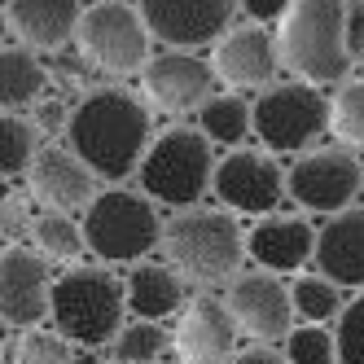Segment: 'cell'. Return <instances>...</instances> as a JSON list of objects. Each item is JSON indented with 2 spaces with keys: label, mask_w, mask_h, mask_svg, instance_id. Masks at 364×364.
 <instances>
[{
  "label": "cell",
  "mask_w": 364,
  "mask_h": 364,
  "mask_svg": "<svg viewBox=\"0 0 364 364\" xmlns=\"http://www.w3.org/2000/svg\"><path fill=\"white\" fill-rule=\"evenodd\" d=\"M149 145V114L123 88H97L66 114V149L106 180L132 176Z\"/></svg>",
  "instance_id": "6da1fadb"
},
{
  "label": "cell",
  "mask_w": 364,
  "mask_h": 364,
  "mask_svg": "<svg viewBox=\"0 0 364 364\" xmlns=\"http://www.w3.org/2000/svg\"><path fill=\"white\" fill-rule=\"evenodd\" d=\"M281 66L303 84H343L351 70L347 53V0H294L277 31Z\"/></svg>",
  "instance_id": "7a4b0ae2"
},
{
  "label": "cell",
  "mask_w": 364,
  "mask_h": 364,
  "mask_svg": "<svg viewBox=\"0 0 364 364\" xmlns=\"http://www.w3.org/2000/svg\"><path fill=\"white\" fill-rule=\"evenodd\" d=\"M215 145L202 127H167L141 163V189L154 202L189 211L215 185Z\"/></svg>",
  "instance_id": "3957f363"
},
{
  "label": "cell",
  "mask_w": 364,
  "mask_h": 364,
  "mask_svg": "<svg viewBox=\"0 0 364 364\" xmlns=\"http://www.w3.org/2000/svg\"><path fill=\"white\" fill-rule=\"evenodd\" d=\"M127 307V281H119L106 268H70L53 281V329H62L70 343L101 347L114 329H123Z\"/></svg>",
  "instance_id": "277c9868"
},
{
  "label": "cell",
  "mask_w": 364,
  "mask_h": 364,
  "mask_svg": "<svg viewBox=\"0 0 364 364\" xmlns=\"http://www.w3.org/2000/svg\"><path fill=\"white\" fill-rule=\"evenodd\" d=\"M163 246L167 259H176V268H185L193 281H228L246 255L237 220L228 211H211V206L176 211L163 228Z\"/></svg>",
  "instance_id": "5b68a950"
},
{
  "label": "cell",
  "mask_w": 364,
  "mask_h": 364,
  "mask_svg": "<svg viewBox=\"0 0 364 364\" xmlns=\"http://www.w3.org/2000/svg\"><path fill=\"white\" fill-rule=\"evenodd\" d=\"M163 228L167 224L154 211V198L132 189H106L84 211V242L97 259H110V264L149 255L163 242Z\"/></svg>",
  "instance_id": "8992f818"
},
{
  "label": "cell",
  "mask_w": 364,
  "mask_h": 364,
  "mask_svg": "<svg viewBox=\"0 0 364 364\" xmlns=\"http://www.w3.org/2000/svg\"><path fill=\"white\" fill-rule=\"evenodd\" d=\"M149 22L141 9L123 0H97L84 9L80 22V48L84 58L110 75H132L149 66Z\"/></svg>",
  "instance_id": "52a82bcc"
},
{
  "label": "cell",
  "mask_w": 364,
  "mask_h": 364,
  "mask_svg": "<svg viewBox=\"0 0 364 364\" xmlns=\"http://www.w3.org/2000/svg\"><path fill=\"white\" fill-rule=\"evenodd\" d=\"M329 110L316 84H272L255 101V136L272 154H294L325 132Z\"/></svg>",
  "instance_id": "ba28073f"
},
{
  "label": "cell",
  "mask_w": 364,
  "mask_h": 364,
  "mask_svg": "<svg viewBox=\"0 0 364 364\" xmlns=\"http://www.w3.org/2000/svg\"><path fill=\"white\" fill-rule=\"evenodd\" d=\"M285 185H290V198L303 211L338 215V211H351V202L364 185V167L347 149H316V154H303L290 167Z\"/></svg>",
  "instance_id": "9c48e42d"
},
{
  "label": "cell",
  "mask_w": 364,
  "mask_h": 364,
  "mask_svg": "<svg viewBox=\"0 0 364 364\" xmlns=\"http://www.w3.org/2000/svg\"><path fill=\"white\" fill-rule=\"evenodd\" d=\"M237 9L242 0H141V14L149 22L154 40L185 48V53L202 44H220Z\"/></svg>",
  "instance_id": "30bf717a"
},
{
  "label": "cell",
  "mask_w": 364,
  "mask_h": 364,
  "mask_svg": "<svg viewBox=\"0 0 364 364\" xmlns=\"http://www.w3.org/2000/svg\"><path fill=\"white\" fill-rule=\"evenodd\" d=\"M53 311V277L31 246H5L0 255V316L14 329H31Z\"/></svg>",
  "instance_id": "8fae6325"
},
{
  "label": "cell",
  "mask_w": 364,
  "mask_h": 364,
  "mask_svg": "<svg viewBox=\"0 0 364 364\" xmlns=\"http://www.w3.org/2000/svg\"><path fill=\"white\" fill-rule=\"evenodd\" d=\"M228 311L250 338L259 343H277V338H290V316H294V299L290 290L277 281V272H242L228 285Z\"/></svg>",
  "instance_id": "7c38bea8"
},
{
  "label": "cell",
  "mask_w": 364,
  "mask_h": 364,
  "mask_svg": "<svg viewBox=\"0 0 364 364\" xmlns=\"http://www.w3.org/2000/svg\"><path fill=\"white\" fill-rule=\"evenodd\" d=\"M211 193L228 206V211L264 215V211H272V206L281 202V193H285V171L268 159V154L237 149V154H228V159H220Z\"/></svg>",
  "instance_id": "4fadbf2b"
},
{
  "label": "cell",
  "mask_w": 364,
  "mask_h": 364,
  "mask_svg": "<svg viewBox=\"0 0 364 364\" xmlns=\"http://www.w3.org/2000/svg\"><path fill=\"white\" fill-rule=\"evenodd\" d=\"M145 92H149L154 106H163L171 114L202 110L206 101L215 97V66H206L202 58L185 53V48H171V53L149 58V66H145Z\"/></svg>",
  "instance_id": "5bb4252c"
},
{
  "label": "cell",
  "mask_w": 364,
  "mask_h": 364,
  "mask_svg": "<svg viewBox=\"0 0 364 364\" xmlns=\"http://www.w3.org/2000/svg\"><path fill=\"white\" fill-rule=\"evenodd\" d=\"M27 189L36 202H44V211H88L97 198V171L70 149H40L36 163L27 171Z\"/></svg>",
  "instance_id": "9a60e30c"
},
{
  "label": "cell",
  "mask_w": 364,
  "mask_h": 364,
  "mask_svg": "<svg viewBox=\"0 0 364 364\" xmlns=\"http://www.w3.org/2000/svg\"><path fill=\"white\" fill-rule=\"evenodd\" d=\"M237 333L242 325L232 321L228 303L202 294L185 307V321H180V355L189 364H232V347H237Z\"/></svg>",
  "instance_id": "2e32d148"
},
{
  "label": "cell",
  "mask_w": 364,
  "mask_h": 364,
  "mask_svg": "<svg viewBox=\"0 0 364 364\" xmlns=\"http://www.w3.org/2000/svg\"><path fill=\"white\" fill-rule=\"evenodd\" d=\"M211 66L224 84H237V88H255V84H268L277 66H281V48L277 40L250 22V27H232L211 53Z\"/></svg>",
  "instance_id": "e0dca14e"
},
{
  "label": "cell",
  "mask_w": 364,
  "mask_h": 364,
  "mask_svg": "<svg viewBox=\"0 0 364 364\" xmlns=\"http://www.w3.org/2000/svg\"><path fill=\"white\" fill-rule=\"evenodd\" d=\"M5 22L27 48H62L70 36H80L84 9L80 0H9Z\"/></svg>",
  "instance_id": "ac0fdd59"
},
{
  "label": "cell",
  "mask_w": 364,
  "mask_h": 364,
  "mask_svg": "<svg viewBox=\"0 0 364 364\" xmlns=\"http://www.w3.org/2000/svg\"><path fill=\"white\" fill-rule=\"evenodd\" d=\"M316 264L333 285H364V206L338 211L316 232Z\"/></svg>",
  "instance_id": "d6986e66"
},
{
  "label": "cell",
  "mask_w": 364,
  "mask_h": 364,
  "mask_svg": "<svg viewBox=\"0 0 364 364\" xmlns=\"http://www.w3.org/2000/svg\"><path fill=\"white\" fill-rule=\"evenodd\" d=\"M246 255L264 272H299L307 259H316V228L307 220H264L250 228Z\"/></svg>",
  "instance_id": "ffe728a7"
},
{
  "label": "cell",
  "mask_w": 364,
  "mask_h": 364,
  "mask_svg": "<svg viewBox=\"0 0 364 364\" xmlns=\"http://www.w3.org/2000/svg\"><path fill=\"white\" fill-rule=\"evenodd\" d=\"M127 307L136 321H163L185 307V281L167 264H136L127 272Z\"/></svg>",
  "instance_id": "44dd1931"
},
{
  "label": "cell",
  "mask_w": 364,
  "mask_h": 364,
  "mask_svg": "<svg viewBox=\"0 0 364 364\" xmlns=\"http://www.w3.org/2000/svg\"><path fill=\"white\" fill-rule=\"evenodd\" d=\"M198 127L211 136V145H242L255 127V106L237 92H215L198 110Z\"/></svg>",
  "instance_id": "7402d4cb"
},
{
  "label": "cell",
  "mask_w": 364,
  "mask_h": 364,
  "mask_svg": "<svg viewBox=\"0 0 364 364\" xmlns=\"http://www.w3.org/2000/svg\"><path fill=\"white\" fill-rule=\"evenodd\" d=\"M44 84H48V75L36 62L31 48L5 44V53H0V97H5V110H18L27 101H36L44 92Z\"/></svg>",
  "instance_id": "603a6c76"
},
{
  "label": "cell",
  "mask_w": 364,
  "mask_h": 364,
  "mask_svg": "<svg viewBox=\"0 0 364 364\" xmlns=\"http://www.w3.org/2000/svg\"><path fill=\"white\" fill-rule=\"evenodd\" d=\"M31 237H36V250L48 259H80V250L88 246L84 224H75L66 211H40L31 220Z\"/></svg>",
  "instance_id": "cb8c5ba5"
},
{
  "label": "cell",
  "mask_w": 364,
  "mask_h": 364,
  "mask_svg": "<svg viewBox=\"0 0 364 364\" xmlns=\"http://www.w3.org/2000/svg\"><path fill=\"white\" fill-rule=\"evenodd\" d=\"M343 285H333L329 277H299L290 285V299H294V311L307 321V325H321V321H333L343 316Z\"/></svg>",
  "instance_id": "d4e9b609"
},
{
  "label": "cell",
  "mask_w": 364,
  "mask_h": 364,
  "mask_svg": "<svg viewBox=\"0 0 364 364\" xmlns=\"http://www.w3.org/2000/svg\"><path fill=\"white\" fill-rule=\"evenodd\" d=\"M36 127L27 119H18L5 110V119H0V171H5V180L14 176H27L31 163H36Z\"/></svg>",
  "instance_id": "484cf974"
},
{
  "label": "cell",
  "mask_w": 364,
  "mask_h": 364,
  "mask_svg": "<svg viewBox=\"0 0 364 364\" xmlns=\"http://www.w3.org/2000/svg\"><path fill=\"white\" fill-rule=\"evenodd\" d=\"M167 347V329L159 321H136V325H123L114 338V355L119 364H154Z\"/></svg>",
  "instance_id": "4316f807"
},
{
  "label": "cell",
  "mask_w": 364,
  "mask_h": 364,
  "mask_svg": "<svg viewBox=\"0 0 364 364\" xmlns=\"http://www.w3.org/2000/svg\"><path fill=\"white\" fill-rule=\"evenodd\" d=\"M14 364H75L70 338L62 329H27L14 351Z\"/></svg>",
  "instance_id": "83f0119b"
},
{
  "label": "cell",
  "mask_w": 364,
  "mask_h": 364,
  "mask_svg": "<svg viewBox=\"0 0 364 364\" xmlns=\"http://www.w3.org/2000/svg\"><path fill=\"white\" fill-rule=\"evenodd\" d=\"M329 127H333V132L343 136V141L364 145V80L338 88L333 110H329Z\"/></svg>",
  "instance_id": "f1b7e54d"
},
{
  "label": "cell",
  "mask_w": 364,
  "mask_h": 364,
  "mask_svg": "<svg viewBox=\"0 0 364 364\" xmlns=\"http://www.w3.org/2000/svg\"><path fill=\"white\" fill-rule=\"evenodd\" d=\"M290 364H338V338L321 325H303L290 333Z\"/></svg>",
  "instance_id": "f546056e"
},
{
  "label": "cell",
  "mask_w": 364,
  "mask_h": 364,
  "mask_svg": "<svg viewBox=\"0 0 364 364\" xmlns=\"http://www.w3.org/2000/svg\"><path fill=\"white\" fill-rule=\"evenodd\" d=\"M338 364H364V294H355L338 316Z\"/></svg>",
  "instance_id": "4dcf8cb0"
},
{
  "label": "cell",
  "mask_w": 364,
  "mask_h": 364,
  "mask_svg": "<svg viewBox=\"0 0 364 364\" xmlns=\"http://www.w3.org/2000/svg\"><path fill=\"white\" fill-rule=\"evenodd\" d=\"M347 53L364 62V0H347Z\"/></svg>",
  "instance_id": "1f68e13d"
},
{
  "label": "cell",
  "mask_w": 364,
  "mask_h": 364,
  "mask_svg": "<svg viewBox=\"0 0 364 364\" xmlns=\"http://www.w3.org/2000/svg\"><path fill=\"white\" fill-rule=\"evenodd\" d=\"M294 0H242V9L255 18V22H272V18H285Z\"/></svg>",
  "instance_id": "d6a6232c"
},
{
  "label": "cell",
  "mask_w": 364,
  "mask_h": 364,
  "mask_svg": "<svg viewBox=\"0 0 364 364\" xmlns=\"http://www.w3.org/2000/svg\"><path fill=\"white\" fill-rule=\"evenodd\" d=\"M232 364H290V355H281L272 347H246V351H237Z\"/></svg>",
  "instance_id": "836d02e7"
},
{
  "label": "cell",
  "mask_w": 364,
  "mask_h": 364,
  "mask_svg": "<svg viewBox=\"0 0 364 364\" xmlns=\"http://www.w3.org/2000/svg\"><path fill=\"white\" fill-rule=\"evenodd\" d=\"M75 364H101L97 355H75Z\"/></svg>",
  "instance_id": "e575fe53"
}]
</instances>
